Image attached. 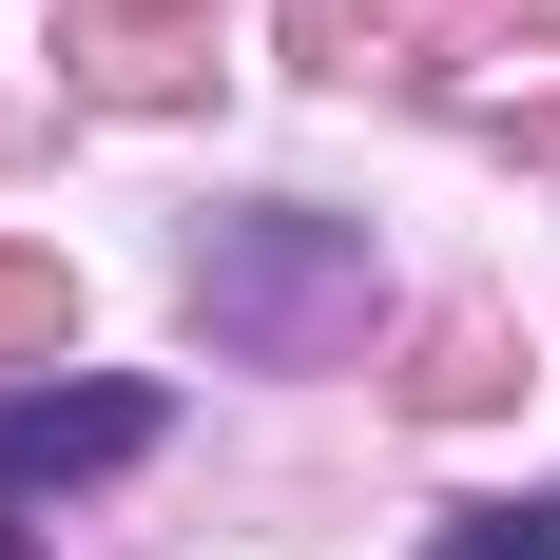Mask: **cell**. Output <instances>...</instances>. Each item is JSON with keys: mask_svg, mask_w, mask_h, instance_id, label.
Instances as JSON below:
<instances>
[{"mask_svg": "<svg viewBox=\"0 0 560 560\" xmlns=\"http://www.w3.org/2000/svg\"><path fill=\"white\" fill-rule=\"evenodd\" d=\"M155 445V406L136 387H78V406H0V464H20V483H39V464H136Z\"/></svg>", "mask_w": 560, "mask_h": 560, "instance_id": "obj_1", "label": "cell"}, {"mask_svg": "<svg viewBox=\"0 0 560 560\" xmlns=\"http://www.w3.org/2000/svg\"><path fill=\"white\" fill-rule=\"evenodd\" d=\"M0 329H58V271H0Z\"/></svg>", "mask_w": 560, "mask_h": 560, "instance_id": "obj_3", "label": "cell"}, {"mask_svg": "<svg viewBox=\"0 0 560 560\" xmlns=\"http://www.w3.org/2000/svg\"><path fill=\"white\" fill-rule=\"evenodd\" d=\"M445 560H560V503L541 522H483V541H445Z\"/></svg>", "mask_w": 560, "mask_h": 560, "instance_id": "obj_2", "label": "cell"}]
</instances>
